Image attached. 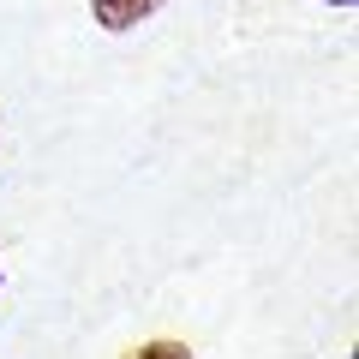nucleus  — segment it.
<instances>
[{"label": "nucleus", "instance_id": "f257e3e1", "mask_svg": "<svg viewBox=\"0 0 359 359\" xmlns=\"http://www.w3.org/2000/svg\"><path fill=\"white\" fill-rule=\"evenodd\" d=\"M162 6H168V0H90V18L120 36V30H138L144 18H156Z\"/></svg>", "mask_w": 359, "mask_h": 359}, {"label": "nucleus", "instance_id": "f03ea898", "mask_svg": "<svg viewBox=\"0 0 359 359\" xmlns=\"http://www.w3.org/2000/svg\"><path fill=\"white\" fill-rule=\"evenodd\" d=\"M126 359H192V347L186 341H144V347H132Z\"/></svg>", "mask_w": 359, "mask_h": 359}, {"label": "nucleus", "instance_id": "7ed1b4c3", "mask_svg": "<svg viewBox=\"0 0 359 359\" xmlns=\"http://www.w3.org/2000/svg\"><path fill=\"white\" fill-rule=\"evenodd\" d=\"M323 6H353V0H323Z\"/></svg>", "mask_w": 359, "mask_h": 359}]
</instances>
